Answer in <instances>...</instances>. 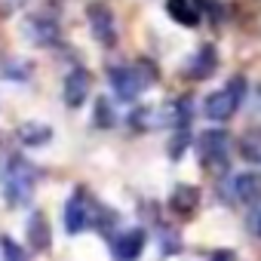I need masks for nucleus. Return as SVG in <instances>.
Returning a JSON list of instances; mask_svg holds the SVG:
<instances>
[{
    "mask_svg": "<svg viewBox=\"0 0 261 261\" xmlns=\"http://www.w3.org/2000/svg\"><path fill=\"white\" fill-rule=\"evenodd\" d=\"M0 181H4V194L10 206H25L31 203L34 185H37V169L31 163H25L22 157H10L4 172H0Z\"/></svg>",
    "mask_w": 261,
    "mask_h": 261,
    "instance_id": "nucleus-1",
    "label": "nucleus"
},
{
    "mask_svg": "<svg viewBox=\"0 0 261 261\" xmlns=\"http://www.w3.org/2000/svg\"><path fill=\"white\" fill-rule=\"evenodd\" d=\"M151 83H154V68L151 65H129V68H114L111 71V89L117 92V101H136Z\"/></svg>",
    "mask_w": 261,
    "mask_h": 261,
    "instance_id": "nucleus-2",
    "label": "nucleus"
},
{
    "mask_svg": "<svg viewBox=\"0 0 261 261\" xmlns=\"http://www.w3.org/2000/svg\"><path fill=\"white\" fill-rule=\"evenodd\" d=\"M197 154H200V163L209 169V172H224L227 169V154H230V139L224 129H209L197 139Z\"/></svg>",
    "mask_w": 261,
    "mask_h": 261,
    "instance_id": "nucleus-3",
    "label": "nucleus"
},
{
    "mask_svg": "<svg viewBox=\"0 0 261 261\" xmlns=\"http://www.w3.org/2000/svg\"><path fill=\"white\" fill-rule=\"evenodd\" d=\"M86 19H89L92 37L98 43H105V46H114L117 43V22H114V13L105 4H89L86 7Z\"/></svg>",
    "mask_w": 261,
    "mask_h": 261,
    "instance_id": "nucleus-4",
    "label": "nucleus"
},
{
    "mask_svg": "<svg viewBox=\"0 0 261 261\" xmlns=\"http://www.w3.org/2000/svg\"><path fill=\"white\" fill-rule=\"evenodd\" d=\"M92 209H95V203H89V197L83 191H74V197H68V203H65V230L80 233L92 221Z\"/></svg>",
    "mask_w": 261,
    "mask_h": 261,
    "instance_id": "nucleus-5",
    "label": "nucleus"
},
{
    "mask_svg": "<svg viewBox=\"0 0 261 261\" xmlns=\"http://www.w3.org/2000/svg\"><path fill=\"white\" fill-rule=\"evenodd\" d=\"M233 203H258L261 200V172H240L227 181V191H224Z\"/></svg>",
    "mask_w": 261,
    "mask_h": 261,
    "instance_id": "nucleus-6",
    "label": "nucleus"
},
{
    "mask_svg": "<svg viewBox=\"0 0 261 261\" xmlns=\"http://www.w3.org/2000/svg\"><path fill=\"white\" fill-rule=\"evenodd\" d=\"M194 117V105L191 98H172L166 105L157 108V126H169V129H188Z\"/></svg>",
    "mask_w": 261,
    "mask_h": 261,
    "instance_id": "nucleus-7",
    "label": "nucleus"
},
{
    "mask_svg": "<svg viewBox=\"0 0 261 261\" xmlns=\"http://www.w3.org/2000/svg\"><path fill=\"white\" fill-rule=\"evenodd\" d=\"M22 31H25V34H28V40H31V43H37V46H53V43L59 40V25H56V19L43 16V13L28 16V19H25V25H22Z\"/></svg>",
    "mask_w": 261,
    "mask_h": 261,
    "instance_id": "nucleus-8",
    "label": "nucleus"
},
{
    "mask_svg": "<svg viewBox=\"0 0 261 261\" xmlns=\"http://www.w3.org/2000/svg\"><path fill=\"white\" fill-rule=\"evenodd\" d=\"M237 108H240V95L230 86H224V89H218V92H212L206 98V117L209 120H218V123L221 120H230Z\"/></svg>",
    "mask_w": 261,
    "mask_h": 261,
    "instance_id": "nucleus-9",
    "label": "nucleus"
},
{
    "mask_svg": "<svg viewBox=\"0 0 261 261\" xmlns=\"http://www.w3.org/2000/svg\"><path fill=\"white\" fill-rule=\"evenodd\" d=\"M89 74L83 71V68H74V71H68V77H65V86H62V95H65V105L68 108H80L86 98H89Z\"/></svg>",
    "mask_w": 261,
    "mask_h": 261,
    "instance_id": "nucleus-10",
    "label": "nucleus"
},
{
    "mask_svg": "<svg viewBox=\"0 0 261 261\" xmlns=\"http://www.w3.org/2000/svg\"><path fill=\"white\" fill-rule=\"evenodd\" d=\"M142 249H145V230H139V227L123 230L120 237H114V246H111L117 261H133L142 255Z\"/></svg>",
    "mask_w": 261,
    "mask_h": 261,
    "instance_id": "nucleus-11",
    "label": "nucleus"
},
{
    "mask_svg": "<svg viewBox=\"0 0 261 261\" xmlns=\"http://www.w3.org/2000/svg\"><path fill=\"white\" fill-rule=\"evenodd\" d=\"M166 13L181 28H197L203 19V10L197 7V0H166Z\"/></svg>",
    "mask_w": 261,
    "mask_h": 261,
    "instance_id": "nucleus-12",
    "label": "nucleus"
},
{
    "mask_svg": "<svg viewBox=\"0 0 261 261\" xmlns=\"http://www.w3.org/2000/svg\"><path fill=\"white\" fill-rule=\"evenodd\" d=\"M215 68H218V53H215L212 43H206V46H200L197 56L188 62V77H194V80H206V77L215 74Z\"/></svg>",
    "mask_w": 261,
    "mask_h": 261,
    "instance_id": "nucleus-13",
    "label": "nucleus"
},
{
    "mask_svg": "<svg viewBox=\"0 0 261 261\" xmlns=\"http://www.w3.org/2000/svg\"><path fill=\"white\" fill-rule=\"evenodd\" d=\"M197 203H200V188H194V185H178L169 197V209L178 215H191L197 209Z\"/></svg>",
    "mask_w": 261,
    "mask_h": 261,
    "instance_id": "nucleus-14",
    "label": "nucleus"
},
{
    "mask_svg": "<svg viewBox=\"0 0 261 261\" xmlns=\"http://www.w3.org/2000/svg\"><path fill=\"white\" fill-rule=\"evenodd\" d=\"M49 243H53L49 224H46V218H43L40 212H34V215L28 218V246L37 249V252H43V249H49Z\"/></svg>",
    "mask_w": 261,
    "mask_h": 261,
    "instance_id": "nucleus-15",
    "label": "nucleus"
},
{
    "mask_svg": "<svg viewBox=\"0 0 261 261\" xmlns=\"http://www.w3.org/2000/svg\"><path fill=\"white\" fill-rule=\"evenodd\" d=\"M16 136H19L22 145H43V142L53 136V129H49L46 123H34V120H28V123H19Z\"/></svg>",
    "mask_w": 261,
    "mask_h": 261,
    "instance_id": "nucleus-16",
    "label": "nucleus"
},
{
    "mask_svg": "<svg viewBox=\"0 0 261 261\" xmlns=\"http://www.w3.org/2000/svg\"><path fill=\"white\" fill-rule=\"evenodd\" d=\"M240 157L249 163H261V129H246L240 136Z\"/></svg>",
    "mask_w": 261,
    "mask_h": 261,
    "instance_id": "nucleus-17",
    "label": "nucleus"
},
{
    "mask_svg": "<svg viewBox=\"0 0 261 261\" xmlns=\"http://www.w3.org/2000/svg\"><path fill=\"white\" fill-rule=\"evenodd\" d=\"M92 123L98 126V129H108V126H114L117 123V114H114V108H111V98H95V114H92Z\"/></svg>",
    "mask_w": 261,
    "mask_h": 261,
    "instance_id": "nucleus-18",
    "label": "nucleus"
},
{
    "mask_svg": "<svg viewBox=\"0 0 261 261\" xmlns=\"http://www.w3.org/2000/svg\"><path fill=\"white\" fill-rule=\"evenodd\" d=\"M0 249H4V258L7 261H28V252L19 243H13L10 237H0Z\"/></svg>",
    "mask_w": 261,
    "mask_h": 261,
    "instance_id": "nucleus-19",
    "label": "nucleus"
},
{
    "mask_svg": "<svg viewBox=\"0 0 261 261\" xmlns=\"http://www.w3.org/2000/svg\"><path fill=\"white\" fill-rule=\"evenodd\" d=\"M191 145V136H188V129H178V136L172 139V145H169V157L172 160H178L181 154H185V148Z\"/></svg>",
    "mask_w": 261,
    "mask_h": 261,
    "instance_id": "nucleus-20",
    "label": "nucleus"
},
{
    "mask_svg": "<svg viewBox=\"0 0 261 261\" xmlns=\"http://www.w3.org/2000/svg\"><path fill=\"white\" fill-rule=\"evenodd\" d=\"M197 7H200V10H206V13L212 16V22L224 16V10H221V4H218V0H197Z\"/></svg>",
    "mask_w": 261,
    "mask_h": 261,
    "instance_id": "nucleus-21",
    "label": "nucleus"
},
{
    "mask_svg": "<svg viewBox=\"0 0 261 261\" xmlns=\"http://www.w3.org/2000/svg\"><path fill=\"white\" fill-rule=\"evenodd\" d=\"M22 7V0H0V16H10Z\"/></svg>",
    "mask_w": 261,
    "mask_h": 261,
    "instance_id": "nucleus-22",
    "label": "nucleus"
},
{
    "mask_svg": "<svg viewBox=\"0 0 261 261\" xmlns=\"http://www.w3.org/2000/svg\"><path fill=\"white\" fill-rule=\"evenodd\" d=\"M249 227H252V233H255V237L261 240V209H258V212L252 215V221H249Z\"/></svg>",
    "mask_w": 261,
    "mask_h": 261,
    "instance_id": "nucleus-23",
    "label": "nucleus"
},
{
    "mask_svg": "<svg viewBox=\"0 0 261 261\" xmlns=\"http://www.w3.org/2000/svg\"><path fill=\"white\" fill-rule=\"evenodd\" d=\"M212 261H233V252H215Z\"/></svg>",
    "mask_w": 261,
    "mask_h": 261,
    "instance_id": "nucleus-24",
    "label": "nucleus"
}]
</instances>
